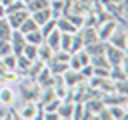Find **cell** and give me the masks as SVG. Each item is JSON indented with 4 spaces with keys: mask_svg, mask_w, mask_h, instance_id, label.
Instances as JSON below:
<instances>
[{
    "mask_svg": "<svg viewBox=\"0 0 128 120\" xmlns=\"http://www.w3.org/2000/svg\"><path fill=\"white\" fill-rule=\"evenodd\" d=\"M16 102H18V90H16V84L2 82V84H0V106H4V108H12Z\"/></svg>",
    "mask_w": 128,
    "mask_h": 120,
    "instance_id": "cell-1",
    "label": "cell"
},
{
    "mask_svg": "<svg viewBox=\"0 0 128 120\" xmlns=\"http://www.w3.org/2000/svg\"><path fill=\"white\" fill-rule=\"evenodd\" d=\"M104 56L110 62V66L126 64V50L124 48H118V46H114L110 42H104Z\"/></svg>",
    "mask_w": 128,
    "mask_h": 120,
    "instance_id": "cell-2",
    "label": "cell"
},
{
    "mask_svg": "<svg viewBox=\"0 0 128 120\" xmlns=\"http://www.w3.org/2000/svg\"><path fill=\"white\" fill-rule=\"evenodd\" d=\"M18 118H22V120L42 118V108L38 106L36 100H28V102L22 104V108H18Z\"/></svg>",
    "mask_w": 128,
    "mask_h": 120,
    "instance_id": "cell-3",
    "label": "cell"
},
{
    "mask_svg": "<svg viewBox=\"0 0 128 120\" xmlns=\"http://www.w3.org/2000/svg\"><path fill=\"white\" fill-rule=\"evenodd\" d=\"M106 42H110V44H114V46H118V48H124V50H126V46H128V34H126V26L120 22V24L114 28V32L110 34V38H108Z\"/></svg>",
    "mask_w": 128,
    "mask_h": 120,
    "instance_id": "cell-4",
    "label": "cell"
},
{
    "mask_svg": "<svg viewBox=\"0 0 128 120\" xmlns=\"http://www.w3.org/2000/svg\"><path fill=\"white\" fill-rule=\"evenodd\" d=\"M118 24H120V22H118L116 18H108V20H104V22L96 24V34H98V40L106 42V40L110 38V34L114 32V28L118 26Z\"/></svg>",
    "mask_w": 128,
    "mask_h": 120,
    "instance_id": "cell-5",
    "label": "cell"
},
{
    "mask_svg": "<svg viewBox=\"0 0 128 120\" xmlns=\"http://www.w3.org/2000/svg\"><path fill=\"white\" fill-rule=\"evenodd\" d=\"M60 78H62V82H64L66 88H76L80 82H84L82 74H80L78 70H72V68H66V70L60 74Z\"/></svg>",
    "mask_w": 128,
    "mask_h": 120,
    "instance_id": "cell-6",
    "label": "cell"
},
{
    "mask_svg": "<svg viewBox=\"0 0 128 120\" xmlns=\"http://www.w3.org/2000/svg\"><path fill=\"white\" fill-rule=\"evenodd\" d=\"M30 16V12H28V8H22V10H16V12H10V14H6V20L10 22V26L14 28V30H18V26L26 20Z\"/></svg>",
    "mask_w": 128,
    "mask_h": 120,
    "instance_id": "cell-7",
    "label": "cell"
},
{
    "mask_svg": "<svg viewBox=\"0 0 128 120\" xmlns=\"http://www.w3.org/2000/svg\"><path fill=\"white\" fill-rule=\"evenodd\" d=\"M78 34H80V38H82V44H84V46H88V44H92V42H96V40H98L96 26H82V28H78Z\"/></svg>",
    "mask_w": 128,
    "mask_h": 120,
    "instance_id": "cell-8",
    "label": "cell"
},
{
    "mask_svg": "<svg viewBox=\"0 0 128 120\" xmlns=\"http://www.w3.org/2000/svg\"><path fill=\"white\" fill-rule=\"evenodd\" d=\"M26 44V36L20 32V30H12V36H10V46H12V52L14 54H20L22 48Z\"/></svg>",
    "mask_w": 128,
    "mask_h": 120,
    "instance_id": "cell-9",
    "label": "cell"
},
{
    "mask_svg": "<svg viewBox=\"0 0 128 120\" xmlns=\"http://www.w3.org/2000/svg\"><path fill=\"white\" fill-rule=\"evenodd\" d=\"M56 28H58L60 32H64V34H74V32H78V28H76V26H74L64 14L56 18Z\"/></svg>",
    "mask_w": 128,
    "mask_h": 120,
    "instance_id": "cell-10",
    "label": "cell"
},
{
    "mask_svg": "<svg viewBox=\"0 0 128 120\" xmlns=\"http://www.w3.org/2000/svg\"><path fill=\"white\" fill-rule=\"evenodd\" d=\"M72 110H74V100H62L56 112H58V118L72 120Z\"/></svg>",
    "mask_w": 128,
    "mask_h": 120,
    "instance_id": "cell-11",
    "label": "cell"
},
{
    "mask_svg": "<svg viewBox=\"0 0 128 120\" xmlns=\"http://www.w3.org/2000/svg\"><path fill=\"white\" fill-rule=\"evenodd\" d=\"M108 112H110V120H122L126 118L128 110H126V104H112V106H106Z\"/></svg>",
    "mask_w": 128,
    "mask_h": 120,
    "instance_id": "cell-12",
    "label": "cell"
},
{
    "mask_svg": "<svg viewBox=\"0 0 128 120\" xmlns=\"http://www.w3.org/2000/svg\"><path fill=\"white\" fill-rule=\"evenodd\" d=\"M30 64H32V60H28L24 54H16V72H18L20 76H26Z\"/></svg>",
    "mask_w": 128,
    "mask_h": 120,
    "instance_id": "cell-13",
    "label": "cell"
},
{
    "mask_svg": "<svg viewBox=\"0 0 128 120\" xmlns=\"http://www.w3.org/2000/svg\"><path fill=\"white\" fill-rule=\"evenodd\" d=\"M30 16L34 18V22H36L38 26H42L46 20L54 18V16H52V12H50V8H44V10H36V12H30Z\"/></svg>",
    "mask_w": 128,
    "mask_h": 120,
    "instance_id": "cell-14",
    "label": "cell"
},
{
    "mask_svg": "<svg viewBox=\"0 0 128 120\" xmlns=\"http://www.w3.org/2000/svg\"><path fill=\"white\" fill-rule=\"evenodd\" d=\"M44 42H46L52 50H58V48H60V30H58V28L52 30L48 36H44Z\"/></svg>",
    "mask_w": 128,
    "mask_h": 120,
    "instance_id": "cell-15",
    "label": "cell"
},
{
    "mask_svg": "<svg viewBox=\"0 0 128 120\" xmlns=\"http://www.w3.org/2000/svg\"><path fill=\"white\" fill-rule=\"evenodd\" d=\"M52 54H54V50L46 44V42H42V44H38V60H42L44 64L52 58Z\"/></svg>",
    "mask_w": 128,
    "mask_h": 120,
    "instance_id": "cell-16",
    "label": "cell"
},
{
    "mask_svg": "<svg viewBox=\"0 0 128 120\" xmlns=\"http://www.w3.org/2000/svg\"><path fill=\"white\" fill-rule=\"evenodd\" d=\"M46 66H48V70H50L54 76H60V74L68 68L66 62H58V60H50V62H46Z\"/></svg>",
    "mask_w": 128,
    "mask_h": 120,
    "instance_id": "cell-17",
    "label": "cell"
},
{
    "mask_svg": "<svg viewBox=\"0 0 128 120\" xmlns=\"http://www.w3.org/2000/svg\"><path fill=\"white\" fill-rule=\"evenodd\" d=\"M12 26H10V22L6 20V16L4 18H0V40H10V36H12Z\"/></svg>",
    "mask_w": 128,
    "mask_h": 120,
    "instance_id": "cell-18",
    "label": "cell"
},
{
    "mask_svg": "<svg viewBox=\"0 0 128 120\" xmlns=\"http://www.w3.org/2000/svg\"><path fill=\"white\" fill-rule=\"evenodd\" d=\"M20 54H24L28 60H32V62H34V60H38V46H36V44H28V42H26Z\"/></svg>",
    "mask_w": 128,
    "mask_h": 120,
    "instance_id": "cell-19",
    "label": "cell"
},
{
    "mask_svg": "<svg viewBox=\"0 0 128 120\" xmlns=\"http://www.w3.org/2000/svg\"><path fill=\"white\" fill-rule=\"evenodd\" d=\"M26 36V42L28 44H42L44 42V36H42V32H40V28H36V30H32V32H28V34H24Z\"/></svg>",
    "mask_w": 128,
    "mask_h": 120,
    "instance_id": "cell-20",
    "label": "cell"
},
{
    "mask_svg": "<svg viewBox=\"0 0 128 120\" xmlns=\"http://www.w3.org/2000/svg\"><path fill=\"white\" fill-rule=\"evenodd\" d=\"M84 50H86L90 56H96V54H104V42H102V40H96V42H92V44L84 46Z\"/></svg>",
    "mask_w": 128,
    "mask_h": 120,
    "instance_id": "cell-21",
    "label": "cell"
},
{
    "mask_svg": "<svg viewBox=\"0 0 128 120\" xmlns=\"http://www.w3.org/2000/svg\"><path fill=\"white\" fill-rule=\"evenodd\" d=\"M36 28H40V26L34 22V18H32V16H28V18L18 26V30H20L22 34H28V32H32V30H36Z\"/></svg>",
    "mask_w": 128,
    "mask_h": 120,
    "instance_id": "cell-22",
    "label": "cell"
},
{
    "mask_svg": "<svg viewBox=\"0 0 128 120\" xmlns=\"http://www.w3.org/2000/svg\"><path fill=\"white\" fill-rule=\"evenodd\" d=\"M50 6V0H30L28 4H26V8H28V12H36V10H44V8H48Z\"/></svg>",
    "mask_w": 128,
    "mask_h": 120,
    "instance_id": "cell-23",
    "label": "cell"
},
{
    "mask_svg": "<svg viewBox=\"0 0 128 120\" xmlns=\"http://www.w3.org/2000/svg\"><path fill=\"white\" fill-rule=\"evenodd\" d=\"M2 64H4L6 70H16V54L8 52L6 56H2Z\"/></svg>",
    "mask_w": 128,
    "mask_h": 120,
    "instance_id": "cell-24",
    "label": "cell"
},
{
    "mask_svg": "<svg viewBox=\"0 0 128 120\" xmlns=\"http://www.w3.org/2000/svg\"><path fill=\"white\" fill-rule=\"evenodd\" d=\"M52 30H56V18H50V20H46V22L40 26V32H42V36H48Z\"/></svg>",
    "mask_w": 128,
    "mask_h": 120,
    "instance_id": "cell-25",
    "label": "cell"
},
{
    "mask_svg": "<svg viewBox=\"0 0 128 120\" xmlns=\"http://www.w3.org/2000/svg\"><path fill=\"white\" fill-rule=\"evenodd\" d=\"M114 82V92L118 94H128V82L126 80H112Z\"/></svg>",
    "mask_w": 128,
    "mask_h": 120,
    "instance_id": "cell-26",
    "label": "cell"
},
{
    "mask_svg": "<svg viewBox=\"0 0 128 120\" xmlns=\"http://www.w3.org/2000/svg\"><path fill=\"white\" fill-rule=\"evenodd\" d=\"M84 116V102H74V110H72V118L82 120Z\"/></svg>",
    "mask_w": 128,
    "mask_h": 120,
    "instance_id": "cell-27",
    "label": "cell"
},
{
    "mask_svg": "<svg viewBox=\"0 0 128 120\" xmlns=\"http://www.w3.org/2000/svg\"><path fill=\"white\" fill-rule=\"evenodd\" d=\"M8 52H12L10 40H0V58H2V56H6Z\"/></svg>",
    "mask_w": 128,
    "mask_h": 120,
    "instance_id": "cell-28",
    "label": "cell"
},
{
    "mask_svg": "<svg viewBox=\"0 0 128 120\" xmlns=\"http://www.w3.org/2000/svg\"><path fill=\"white\" fill-rule=\"evenodd\" d=\"M4 16H6V6L0 4V18H4Z\"/></svg>",
    "mask_w": 128,
    "mask_h": 120,
    "instance_id": "cell-29",
    "label": "cell"
},
{
    "mask_svg": "<svg viewBox=\"0 0 128 120\" xmlns=\"http://www.w3.org/2000/svg\"><path fill=\"white\" fill-rule=\"evenodd\" d=\"M10 2H14V0H0V4H4V6H8Z\"/></svg>",
    "mask_w": 128,
    "mask_h": 120,
    "instance_id": "cell-30",
    "label": "cell"
},
{
    "mask_svg": "<svg viewBox=\"0 0 128 120\" xmlns=\"http://www.w3.org/2000/svg\"><path fill=\"white\" fill-rule=\"evenodd\" d=\"M0 84H2V76H0Z\"/></svg>",
    "mask_w": 128,
    "mask_h": 120,
    "instance_id": "cell-31",
    "label": "cell"
}]
</instances>
